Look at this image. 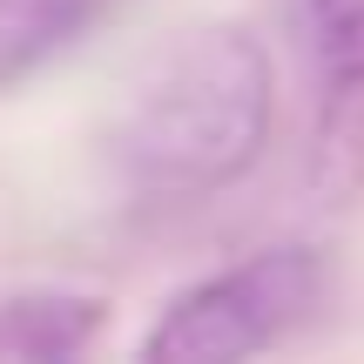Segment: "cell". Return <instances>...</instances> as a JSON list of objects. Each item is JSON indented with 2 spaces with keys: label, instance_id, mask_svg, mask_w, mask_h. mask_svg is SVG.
<instances>
[{
  "label": "cell",
  "instance_id": "cell-1",
  "mask_svg": "<svg viewBox=\"0 0 364 364\" xmlns=\"http://www.w3.org/2000/svg\"><path fill=\"white\" fill-rule=\"evenodd\" d=\"M270 54L236 21L182 27L142 68L108 135L122 182L156 203L216 196L257 169L270 142Z\"/></svg>",
  "mask_w": 364,
  "mask_h": 364
},
{
  "label": "cell",
  "instance_id": "cell-2",
  "mask_svg": "<svg viewBox=\"0 0 364 364\" xmlns=\"http://www.w3.org/2000/svg\"><path fill=\"white\" fill-rule=\"evenodd\" d=\"M324 304V257L317 250H263L236 270L203 277L196 290L162 311V324L142 338V358L156 364H230L270 351Z\"/></svg>",
  "mask_w": 364,
  "mask_h": 364
},
{
  "label": "cell",
  "instance_id": "cell-3",
  "mask_svg": "<svg viewBox=\"0 0 364 364\" xmlns=\"http://www.w3.org/2000/svg\"><path fill=\"white\" fill-rule=\"evenodd\" d=\"M297 41L311 54V182L324 203L364 189V0H290Z\"/></svg>",
  "mask_w": 364,
  "mask_h": 364
},
{
  "label": "cell",
  "instance_id": "cell-4",
  "mask_svg": "<svg viewBox=\"0 0 364 364\" xmlns=\"http://www.w3.org/2000/svg\"><path fill=\"white\" fill-rule=\"evenodd\" d=\"M108 304L81 290H21L0 297V358L7 364H61L102 331Z\"/></svg>",
  "mask_w": 364,
  "mask_h": 364
},
{
  "label": "cell",
  "instance_id": "cell-5",
  "mask_svg": "<svg viewBox=\"0 0 364 364\" xmlns=\"http://www.w3.org/2000/svg\"><path fill=\"white\" fill-rule=\"evenodd\" d=\"M108 14H115V0H0V88L61 61Z\"/></svg>",
  "mask_w": 364,
  "mask_h": 364
}]
</instances>
